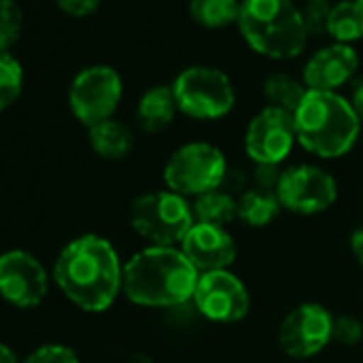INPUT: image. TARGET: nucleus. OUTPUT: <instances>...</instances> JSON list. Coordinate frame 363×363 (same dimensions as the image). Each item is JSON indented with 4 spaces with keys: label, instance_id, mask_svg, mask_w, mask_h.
Masks as SVG:
<instances>
[{
    "label": "nucleus",
    "instance_id": "f257e3e1",
    "mask_svg": "<svg viewBox=\"0 0 363 363\" xmlns=\"http://www.w3.org/2000/svg\"><path fill=\"white\" fill-rule=\"evenodd\" d=\"M122 272L124 265L113 244L103 235L84 233L60 250L52 278L79 310L101 314L122 293Z\"/></svg>",
    "mask_w": 363,
    "mask_h": 363
},
{
    "label": "nucleus",
    "instance_id": "f03ea898",
    "mask_svg": "<svg viewBox=\"0 0 363 363\" xmlns=\"http://www.w3.org/2000/svg\"><path fill=\"white\" fill-rule=\"evenodd\" d=\"M199 272L173 246H147L135 252L122 272V293L143 308H175L193 301Z\"/></svg>",
    "mask_w": 363,
    "mask_h": 363
},
{
    "label": "nucleus",
    "instance_id": "7ed1b4c3",
    "mask_svg": "<svg viewBox=\"0 0 363 363\" xmlns=\"http://www.w3.org/2000/svg\"><path fill=\"white\" fill-rule=\"evenodd\" d=\"M293 118L297 143L323 160L346 156L361 133V120L352 103L340 92L308 90Z\"/></svg>",
    "mask_w": 363,
    "mask_h": 363
},
{
    "label": "nucleus",
    "instance_id": "20e7f679",
    "mask_svg": "<svg viewBox=\"0 0 363 363\" xmlns=\"http://www.w3.org/2000/svg\"><path fill=\"white\" fill-rule=\"evenodd\" d=\"M238 28L252 52L272 60L297 58L310 37L293 0H242Z\"/></svg>",
    "mask_w": 363,
    "mask_h": 363
},
{
    "label": "nucleus",
    "instance_id": "39448f33",
    "mask_svg": "<svg viewBox=\"0 0 363 363\" xmlns=\"http://www.w3.org/2000/svg\"><path fill=\"white\" fill-rule=\"evenodd\" d=\"M133 231L150 246H179L195 227L193 203L169 189L139 195L130 203Z\"/></svg>",
    "mask_w": 363,
    "mask_h": 363
},
{
    "label": "nucleus",
    "instance_id": "423d86ee",
    "mask_svg": "<svg viewBox=\"0 0 363 363\" xmlns=\"http://www.w3.org/2000/svg\"><path fill=\"white\" fill-rule=\"evenodd\" d=\"M229 164L220 147L208 141H191L179 145L164 162V186L186 199H197L210 191L223 189Z\"/></svg>",
    "mask_w": 363,
    "mask_h": 363
},
{
    "label": "nucleus",
    "instance_id": "0eeeda50",
    "mask_svg": "<svg viewBox=\"0 0 363 363\" xmlns=\"http://www.w3.org/2000/svg\"><path fill=\"white\" fill-rule=\"evenodd\" d=\"M179 113L193 120H220L235 107V88L227 73L214 67H189L171 84Z\"/></svg>",
    "mask_w": 363,
    "mask_h": 363
},
{
    "label": "nucleus",
    "instance_id": "6e6552de",
    "mask_svg": "<svg viewBox=\"0 0 363 363\" xmlns=\"http://www.w3.org/2000/svg\"><path fill=\"white\" fill-rule=\"evenodd\" d=\"M124 94L120 73L107 65L82 69L69 88V109L86 128L111 120Z\"/></svg>",
    "mask_w": 363,
    "mask_h": 363
},
{
    "label": "nucleus",
    "instance_id": "1a4fd4ad",
    "mask_svg": "<svg viewBox=\"0 0 363 363\" xmlns=\"http://www.w3.org/2000/svg\"><path fill=\"white\" fill-rule=\"evenodd\" d=\"M276 197L282 210L291 214L316 216L337 201V182L318 164H295L282 169Z\"/></svg>",
    "mask_w": 363,
    "mask_h": 363
},
{
    "label": "nucleus",
    "instance_id": "9d476101",
    "mask_svg": "<svg viewBox=\"0 0 363 363\" xmlns=\"http://www.w3.org/2000/svg\"><path fill=\"white\" fill-rule=\"evenodd\" d=\"M333 314L314 301L295 306L278 327V344L291 359H310L331 344Z\"/></svg>",
    "mask_w": 363,
    "mask_h": 363
},
{
    "label": "nucleus",
    "instance_id": "9b49d317",
    "mask_svg": "<svg viewBox=\"0 0 363 363\" xmlns=\"http://www.w3.org/2000/svg\"><path fill=\"white\" fill-rule=\"evenodd\" d=\"M52 274L28 250H7L0 255V297L7 303L30 310L45 301Z\"/></svg>",
    "mask_w": 363,
    "mask_h": 363
},
{
    "label": "nucleus",
    "instance_id": "f8f14e48",
    "mask_svg": "<svg viewBox=\"0 0 363 363\" xmlns=\"http://www.w3.org/2000/svg\"><path fill=\"white\" fill-rule=\"evenodd\" d=\"M295 143L297 133L293 113L269 105L248 122L244 135V150L255 164L280 167L291 156Z\"/></svg>",
    "mask_w": 363,
    "mask_h": 363
},
{
    "label": "nucleus",
    "instance_id": "ddd939ff",
    "mask_svg": "<svg viewBox=\"0 0 363 363\" xmlns=\"http://www.w3.org/2000/svg\"><path fill=\"white\" fill-rule=\"evenodd\" d=\"M193 303L203 318L231 325L246 318L250 312V293L242 278L231 269L208 272L199 276Z\"/></svg>",
    "mask_w": 363,
    "mask_h": 363
},
{
    "label": "nucleus",
    "instance_id": "4468645a",
    "mask_svg": "<svg viewBox=\"0 0 363 363\" xmlns=\"http://www.w3.org/2000/svg\"><path fill=\"white\" fill-rule=\"evenodd\" d=\"M179 250L199 274L229 269L238 257V244L225 227L201 223H195V227L186 233Z\"/></svg>",
    "mask_w": 363,
    "mask_h": 363
},
{
    "label": "nucleus",
    "instance_id": "2eb2a0df",
    "mask_svg": "<svg viewBox=\"0 0 363 363\" xmlns=\"http://www.w3.org/2000/svg\"><path fill=\"white\" fill-rule=\"evenodd\" d=\"M359 69V54L346 43H329L316 50L301 71V82L308 90L337 92L352 79Z\"/></svg>",
    "mask_w": 363,
    "mask_h": 363
},
{
    "label": "nucleus",
    "instance_id": "dca6fc26",
    "mask_svg": "<svg viewBox=\"0 0 363 363\" xmlns=\"http://www.w3.org/2000/svg\"><path fill=\"white\" fill-rule=\"evenodd\" d=\"M177 111L179 109L171 86H152L141 94L135 109V118L141 130L160 133L175 120Z\"/></svg>",
    "mask_w": 363,
    "mask_h": 363
},
{
    "label": "nucleus",
    "instance_id": "f3484780",
    "mask_svg": "<svg viewBox=\"0 0 363 363\" xmlns=\"http://www.w3.org/2000/svg\"><path fill=\"white\" fill-rule=\"evenodd\" d=\"M88 143L96 156L105 160H122L130 154L135 137L126 124L111 118L88 128Z\"/></svg>",
    "mask_w": 363,
    "mask_h": 363
},
{
    "label": "nucleus",
    "instance_id": "a211bd4d",
    "mask_svg": "<svg viewBox=\"0 0 363 363\" xmlns=\"http://www.w3.org/2000/svg\"><path fill=\"white\" fill-rule=\"evenodd\" d=\"M282 212V206L274 191L263 189H246L238 197V220L252 229H263L272 225Z\"/></svg>",
    "mask_w": 363,
    "mask_h": 363
},
{
    "label": "nucleus",
    "instance_id": "6ab92c4d",
    "mask_svg": "<svg viewBox=\"0 0 363 363\" xmlns=\"http://www.w3.org/2000/svg\"><path fill=\"white\" fill-rule=\"evenodd\" d=\"M193 214L195 223L227 229V225L238 220V199L229 191L216 189L193 201Z\"/></svg>",
    "mask_w": 363,
    "mask_h": 363
},
{
    "label": "nucleus",
    "instance_id": "aec40b11",
    "mask_svg": "<svg viewBox=\"0 0 363 363\" xmlns=\"http://www.w3.org/2000/svg\"><path fill=\"white\" fill-rule=\"evenodd\" d=\"M327 35L335 43H354L363 37V7L357 0H344L331 7Z\"/></svg>",
    "mask_w": 363,
    "mask_h": 363
},
{
    "label": "nucleus",
    "instance_id": "412c9836",
    "mask_svg": "<svg viewBox=\"0 0 363 363\" xmlns=\"http://www.w3.org/2000/svg\"><path fill=\"white\" fill-rule=\"evenodd\" d=\"M240 9L242 0H191L189 5L191 18L208 30H220L238 24Z\"/></svg>",
    "mask_w": 363,
    "mask_h": 363
},
{
    "label": "nucleus",
    "instance_id": "4be33fe9",
    "mask_svg": "<svg viewBox=\"0 0 363 363\" xmlns=\"http://www.w3.org/2000/svg\"><path fill=\"white\" fill-rule=\"evenodd\" d=\"M263 94L269 107H278L289 113H295L301 101L306 99L308 88L301 79H295L286 73H274L265 79Z\"/></svg>",
    "mask_w": 363,
    "mask_h": 363
},
{
    "label": "nucleus",
    "instance_id": "5701e85b",
    "mask_svg": "<svg viewBox=\"0 0 363 363\" xmlns=\"http://www.w3.org/2000/svg\"><path fill=\"white\" fill-rule=\"evenodd\" d=\"M24 90V67L11 52H0V113L18 103Z\"/></svg>",
    "mask_w": 363,
    "mask_h": 363
},
{
    "label": "nucleus",
    "instance_id": "b1692460",
    "mask_svg": "<svg viewBox=\"0 0 363 363\" xmlns=\"http://www.w3.org/2000/svg\"><path fill=\"white\" fill-rule=\"evenodd\" d=\"M24 28V13L16 0H0V52H11L20 41Z\"/></svg>",
    "mask_w": 363,
    "mask_h": 363
},
{
    "label": "nucleus",
    "instance_id": "393cba45",
    "mask_svg": "<svg viewBox=\"0 0 363 363\" xmlns=\"http://www.w3.org/2000/svg\"><path fill=\"white\" fill-rule=\"evenodd\" d=\"M24 363H79V357L67 344H43L35 348Z\"/></svg>",
    "mask_w": 363,
    "mask_h": 363
},
{
    "label": "nucleus",
    "instance_id": "a878e982",
    "mask_svg": "<svg viewBox=\"0 0 363 363\" xmlns=\"http://www.w3.org/2000/svg\"><path fill=\"white\" fill-rule=\"evenodd\" d=\"M363 340V323L357 316L344 314L333 318V335L331 342L342 346H354Z\"/></svg>",
    "mask_w": 363,
    "mask_h": 363
},
{
    "label": "nucleus",
    "instance_id": "bb28decb",
    "mask_svg": "<svg viewBox=\"0 0 363 363\" xmlns=\"http://www.w3.org/2000/svg\"><path fill=\"white\" fill-rule=\"evenodd\" d=\"M303 24L308 28V35H325L329 26L331 5L329 3H314V0H306L301 9Z\"/></svg>",
    "mask_w": 363,
    "mask_h": 363
},
{
    "label": "nucleus",
    "instance_id": "cd10ccee",
    "mask_svg": "<svg viewBox=\"0 0 363 363\" xmlns=\"http://www.w3.org/2000/svg\"><path fill=\"white\" fill-rule=\"evenodd\" d=\"M56 5L71 18H88L101 7V0H56Z\"/></svg>",
    "mask_w": 363,
    "mask_h": 363
},
{
    "label": "nucleus",
    "instance_id": "c85d7f7f",
    "mask_svg": "<svg viewBox=\"0 0 363 363\" xmlns=\"http://www.w3.org/2000/svg\"><path fill=\"white\" fill-rule=\"evenodd\" d=\"M280 175H282V169L276 167V164H257V167H255V182H257V189L274 191V193H276V186H278V182H280Z\"/></svg>",
    "mask_w": 363,
    "mask_h": 363
},
{
    "label": "nucleus",
    "instance_id": "c756f323",
    "mask_svg": "<svg viewBox=\"0 0 363 363\" xmlns=\"http://www.w3.org/2000/svg\"><path fill=\"white\" fill-rule=\"evenodd\" d=\"M350 252L357 259V263L363 267V225H359L352 233H350Z\"/></svg>",
    "mask_w": 363,
    "mask_h": 363
},
{
    "label": "nucleus",
    "instance_id": "7c9ffc66",
    "mask_svg": "<svg viewBox=\"0 0 363 363\" xmlns=\"http://www.w3.org/2000/svg\"><path fill=\"white\" fill-rule=\"evenodd\" d=\"M350 103H352V107H354V111H357V116H359V120L363 122V82L354 88V92H352V99H350Z\"/></svg>",
    "mask_w": 363,
    "mask_h": 363
},
{
    "label": "nucleus",
    "instance_id": "2f4dec72",
    "mask_svg": "<svg viewBox=\"0 0 363 363\" xmlns=\"http://www.w3.org/2000/svg\"><path fill=\"white\" fill-rule=\"evenodd\" d=\"M0 363H24L18 359V354L11 350V346H7L5 342H0Z\"/></svg>",
    "mask_w": 363,
    "mask_h": 363
},
{
    "label": "nucleus",
    "instance_id": "473e14b6",
    "mask_svg": "<svg viewBox=\"0 0 363 363\" xmlns=\"http://www.w3.org/2000/svg\"><path fill=\"white\" fill-rule=\"evenodd\" d=\"M314 3H329V0H314Z\"/></svg>",
    "mask_w": 363,
    "mask_h": 363
},
{
    "label": "nucleus",
    "instance_id": "72a5a7b5",
    "mask_svg": "<svg viewBox=\"0 0 363 363\" xmlns=\"http://www.w3.org/2000/svg\"><path fill=\"white\" fill-rule=\"evenodd\" d=\"M357 3H359V5H361V7H363V0H357Z\"/></svg>",
    "mask_w": 363,
    "mask_h": 363
}]
</instances>
